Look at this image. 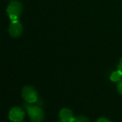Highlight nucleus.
<instances>
[{
    "instance_id": "nucleus-1",
    "label": "nucleus",
    "mask_w": 122,
    "mask_h": 122,
    "mask_svg": "<svg viewBox=\"0 0 122 122\" xmlns=\"http://www.w3.org/2000/svg\"><path fill=\"white\" fill-rule=\"evenodd\" d=\"M23 10V6L19 1H12L7 8V13L12 21H16L19 19Z\"/></svg>"
},
{
    "instance_id": "nucleus-2",
    "label": "nucleus",
    "mask_w": 122,
    "mask_h": 122,
    "mask_svg": "<svg viewBox=\"0 0 122 122\" xmlns=\"http://www.w3.org/2000/svg\"><path fill=\"white\" fill-rule=\"evenodd\" d=\"M28 111V115H29L30 120L33 122H41L44 120V112L40 107L39 106H26Z\"/></svg>"
},
{
    "instance_id": "nucleus-3",
    "label": "nucleus",
    "mask_w": 122,
    "mask_h": 122,
    "mask_svg": "<svg viewBox=\"0 0 122 122\" xmlns=\"http://www.w3.org/2000/svg\"><path fill=\"white\" fill-rule=\"evenodd\" d=\"M22 97L29 104L35 103L38 100V93L32 86H25L23 89Z\"/></svg>"
},
{
    "instance_id": "nucleus-4",
    "label": "nucleus",
    "mask_w": 122,
    "mask_h": 122,
    "mask_svg": "<svg viewBox=\"0 0 122 122\" xmlns=\"http://www.w3.org/2000/svg\"><path fill=\"white\" fill-rule=\"evenodd\" d=\"M25 116L24 111L19 107H14L9 113V120L12 122H22Z\"/></svg>"
},
{
    "instance_id": "nucleus-5",
    "label": "nucleus",
    "mask_w": 122,
    "mask_h": 122,
    "mask_svg": "<svg viewBox=\"0 0 122 122\" xmlns=\"http://www.w3.org/2000/svg\"><path fill=\"white\" fill-rule=\"evenodd\" d=\"M9 32L10 35L14 38H18L23 33V26L19 20L12 21L9 29Z\"/></svg>"
},
{
    "instance_id": "nucleus-6",
    "label": "nucleus",
    "mask_w": 122,
    "mask_h": 122,
    "mask_svg": "<svg viewBox=\"0 0 122 122\" xmlns=\"http://www.w3.org/2000/svg\"><path fill=\"white\" fill-rule=\"evenodd\" d=\"M59 118H60V120L64 122H70V120L74 118L73 112L70 109H62L59 112Z\"/></svg>"
},
{
    "instance_id": "nucleus-7",
    "label": "nucleus",
    "mask_w": 122,
    "mask_h": 122,
    "mask_svg": "<svg viewBox=\"0 0 122 122\" xmlns=\"http://www.w3.org/2000/svg\"><path fill=\"white\" fill-rule=\"evenodd\" d=\"M122 79V72L120 70H116L114 71L113 73L110 75V80L113 82H119Z\"/></svg>"
},
{
    "instance_id": "nucleus-8",
    "label": "nucleus",
    "mask_w": 122,
    "mask_h": 122,
    "mask_svg": "<svg viewBox=\"0 0 122 122\" xmlns=\"http://www.w3.org/2000/svg\"><path fill=\"white\" fill-rule=\"evenodd\" d=\"M70 122H90V120H89L87 117L81 115V116L74 117V118L70 120Z\"/></svg>"
},
{
    "instance_id": "nucleus-9",
    "label": "nucleus",
    "mask_w": 122,
    "mask_h": 122,
    "mask_svg": "<svg viewBox=\"0 0 122 122\" xmlns=\"http://www.w3.org/2000/svg\"><path fill=\"white\" fill-rule=\"evenodd\" d=\"M117 89H118V91L120 95H122V79L118 82V85H117Z\"/></svg>"
},
{
    "instance_id": "nucleus-10",
    "label": "nucleus",
    "mask_w": 122,
    "mask_h": 122,
    "mask_svg": "<svg viewBox=\"0 0 122 122\" xmlns=\"http://www.w3.org/2000/svg\"><path fill=\"white\" fill-rule=\"evenodd\" d=\"M96 122H110V121L108 120V119L105 118V117H101V118L98 119V120H97Z\"/></svg>"
},
{
    "instance_id": "nucleus-11",
    "label": "nucleus",
    "mask_w": 122,
    "mask_h": 122,
    "mask_svg": "<svg viewBox=\"0 0 122 122\" xmlns=\"http://www.w3.org/2000/svg\"><path fill=\"white\" fill-rule=\"evenodd\" d=\"M118 70L122 72V59H120V62H119V65H118Z\"/></svg>"
},
{
    "instance_id": "nucleus-12",
    "label": "nucleus",
    "mask_w": 122,
    "mask_h": 122,
    "mask_svg": "<svg viewBox=\"0 0 122 122\" xmlns=\"http://www.w3.org/2000/svg\"><path fill=\"white\" fill-rule=\"evenodd\" d=\"M58 122H64V121H62V120H60V121H58Z\"/></svg>"
}]
</instances>
